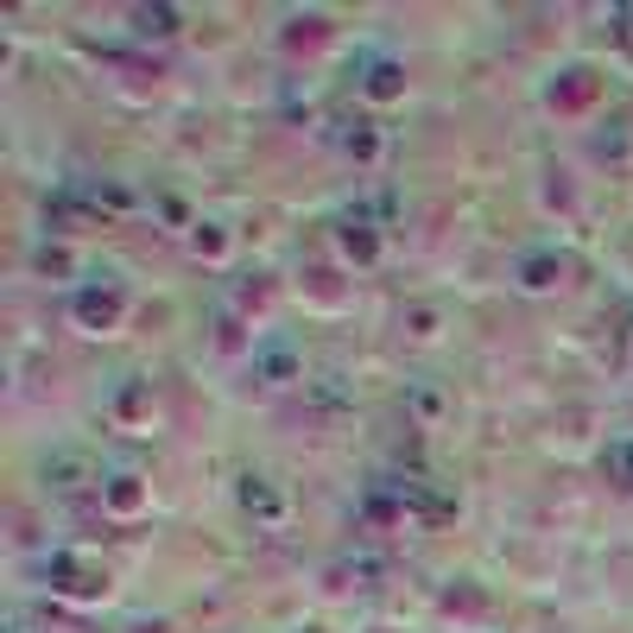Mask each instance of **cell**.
<instances>
[{
    "mask_svg": "<svg viewBox=\"0 0 633 633\" xmlns=\"http://www.w3.org/2000/svg\"><path fill=\"white\" fill-rule=\"evenodd\" d=\"M608 469H614V476L633 488V444H614V450H608Z\"/></svg>",
    "mask_w": 633,
    "mask_h": 633,
    "instance_id": "6da1fadb",
    "label": "cell"
}]
</instances>
